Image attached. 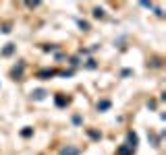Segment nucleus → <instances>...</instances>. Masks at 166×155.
<instances>
[{
    "mask_svg": "<svg viewBox=\"0 0 166 155\" xmlns=\"http://www.w3.org/2000/svg\"><path fill=\"white\" fill-rule=\"evenodd\" d=\"M93 17H98V19H102V17H104V10H102V8H96V10H93Z\"/></svg>",
    "mask_w": 166,
    "mask_h": 155,
    "instance_id": "nucleus-7",
    "label": "nucleus"
},
{
    "mask_svg": "<svg viewBox=\"0 0 166 155\" xmlns=\"http://www.w3.org/2000/svg\"><path fill=\"white\" fill-rule=\"evenodd\" d=\"M13 50H15V43H8V46L2 50V54H4V56H8V54H13Z\"/></svg>",
    "mask_w": 166,
    "mask_h": 155,
    "instance_id": "nucleus-5",
    "label": "nucleus"
},
{
    "mask_svg": "<svg viewBox=\"0 0 166 155\" xmlns=\"http://www.w3.org/2000/svg\"><path fill=\"white\" fill-rule=\"evenodd\" d=\"M79 27H81V29H83V31H87V29H89V25H87V23H85V21H79Z\"/></svg>",
    "mask_w": 166,
    "mask_h": 155,
    "instance_id": "nucleus-10",
    "label": "nucleus"
},
{
    "mask_svg": "<svg viewBox=\"0 0 166 155\" xmlns=\"http://www.w3.org/2000/svg\"><path fill=\"white\" fill-rule=\"evenodd\" d=\"M31 132H33V130H31V128L27 126L25 130H23V132H21V135H23V137H31Z\"/></svg>",
    "mask_w": 166,
    "mask_h": 155,
    "instance_id": "nucleus-9",
    "label": "nucleus"
},
{
    "mask_svg": "<svg viewBox=\"0 0 166 155\" xmlns=\"http://www.w3.org/2000/svg\"><path fill=\"white\" fill-rule=\"evenodd\" d=\"M54 75V71H42L40 73V77H52Z\"/></svg>",
    "mask_w": 166,
    "mask_h": 155,
    "instance_id": "nucleus-8",
    "label": "nucleus"
},
{
    "mask_svg": "<svg viewBox=\"0 0 166 155\" xmlns=\"http://www.w3.org/2000/svg\"><path fill=\"white\" fill-rule=\"evenodd\" d=\"M31 95H33V99H44V97H46V91H44V89H37V91H33Z\"/></svg>",
    "mask_w": 166,
    "mask_h": 155,
    "instance_id": "nucleus-4",
    "label": "nucleus"
},
{
    "mask_svg": "<svg viewBox=\"0 0 166 155\" xmlns=\"http://www.w3.org/2000/svg\"><path fill=\"white\" fill-rule=\"evenodd\" d=\"M131 151L133 149H129V147H121L118 149V155H131Z\"/></svg>",
    "mask_w": 166,
    "mask_h": 155,
    "instance_id": "nucleus-6",
    "label": "nucleus"
},
{
    "mask_svg": "<svg viewBox=\"0 0 166 155\" xmlns=\"http://www.w3.org/2000/svg\"><path fill=\"white\" fill-rule=\"evenodd\" d=\"M60 155H79V149H75V147H64L60 151Z\"/></svg>",
    "mask_w": 166,
    "mask_h": 155,
    "instance_id": "nucleus-2",
    "label": "nucleus"
},
{
    "mask_svg": "<svg viewBox=\"0 0 166 155\" xmlns=\"http://www.w3.org/2000/svg\"><path fill=\"white\" fill-rule=\"evenodd\" d=\"M127 147L135 151V147H137V135H135V132H129V145Z\"/></svg>",
    "mask_w": 166,
    "mask_h": 155,
    "instance_id": "nucleus-1",
    "label": "nucleus"
},
{
    "mask_svg": "<svg viewBox=\"0 0 166 155\" xmlns=\"http://www.w3.org/2000/svg\"><path fill=\"white\" fill-rule=\"evenodd\" d=\"M108 108H110V101H108V99L98 101V110H102V112H104V110H108Z\"/></svg>",
    "mask_w": 166,
    "mask_h": 155,
    "instance_id": "nucleus-3",
    "label": "nucleus"
}]
</instances>
